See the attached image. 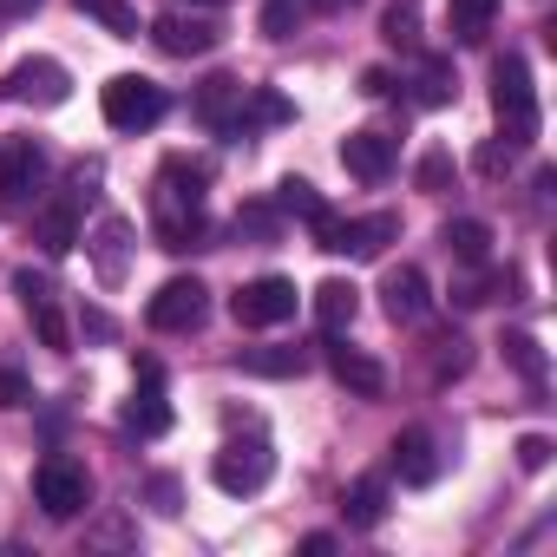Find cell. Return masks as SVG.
<instances>
[{"instance_id": "1", "label": "cell", "mask_w": 557, "mask_h": 557, "mask_svg": "<svg viewBox=\"0 0 557 557\" xmlns=\"http://www.w3.org/2000/svg\"><path fill=\"white\" fill-rule=\"evenodd\" d=\"M492 112H498V138L505 151H524L537 138V86H531V66L518 53H505L492 66Z\"/></svg>"}, {"instance_id": "2", "label": "cell", "mask_w": 557, "mask_h": 557, "mask_svg": "<svg viewBox=\"0 0 557 557\" xmlns=\"http://www.w3.org/2000/svg\"><path fill=\"white\" fill-rule=\"evenodd\" d=\"M99 112H106L112 132H145V125H158V119L171 112V99H164L158 79H145V73H119V79H106Z\"/></svg>"}, {"instance_id": "3", "label": "cell", "mask_w": 557, "mask_h": 557, "mask_svg": "<svg viewBox=\"0 0 557 557\" xmlns=\"http://www.w3.org/2000/svg\"><path fill=\"white\" fill-rule=\"evenodd\" d=\"M309 230H315V243H322L329 256H361V262H368V256H381V249L400 236V216H394V210H381V216H335V210H322Z\"/></svg>"}, {"instance_id": "4", "label": "cell", "mask_w": 557, "mask_h": 557, "mask_svg": "<svg viewBox=\"0 0 557 557\" xmlns=\"http://www.w3.org/2000/svg\"><path fill=\"white\" fill-rule=\"evenodd\" d=\"M210 479H216V492H230V498L262 492V485L275 479V453H269V440H223L216 459H210Z\"/></svg>"}, {"instance_id": "5", "label": "cell", "mask_w": 557, "mask_h": 557, "mask_svg": "<svg viewBox=\"0 0 557 557\" xmlns=\"http://www.w3.org/2000/svg\"><path fill=\"white\" fill-rule=\"evenodd\" d=\"M34 498H40V511L47 518H79L86 505H92V472L79 466V459H66V453H53V459H40V472H34Z\"/></svg>"}, {"instance_id": "6", "label": "cell", "mask_w": 557, "mask_h": 557, "mask_svg": "<svg viewBox=\"0 0 557 557\" xmlns=\"http://www.w3.org/2000/svg\"><path fill=\"white\" fill-rule=\"evenodd\" d=\"M296 283L289 275H256V283H243L236 296H230V315H236V329H283L289 315H296Z\"/></svg>"}, {"instance_id": "7", "label": "cell", "mask_w": 557, "mask_h": 557, "mask_svg": "<svg viewBox=\"0 0 557 557\" xmlns=\"http://www.w3.org/2000/svg\"><path fill=\"white\" fill-rule=\"evenodd\" d=\"M203 315H210V289L197 283V275H171V283L145 302V322H151L158 335H190Z\"/></svg>"}, {"instance_id": "8", "label": "cell", "mask_w": 557, "mask_h": 557, "mask_svg": "<svg viewBox=\"0 0 557 557\" xmlns=\"http://www.w3.org/2000/svg\"><path fill=\"white\" fill-rule=\"evenodd\" d=\"M151 40H158L171 60H203V53H216L223 27H216L210 14H184V8H171V14L151 21Z\"/></svg>"}, {"instance_id": "9", "label": "cell", "mask_w": 557, "mask_h": 557, "mask_svg": "<svg viewBox=\"0 0 557 557\" xmlns=\"http://www.w3.org/2000/svg\"><path fill=\"white\" fill-rule=\"evenodd\" d=\"M0 99H21V106H66L73 79L60 60H21L8 79H0Z\"/></svg>"}, {"instance_id": "10", "label": "cell", "mask_w": 557, "mask_h": 557, "mask_svg": "<svg viewBox=\"0 0 557 557\" xmlns=\"http://www.w3.org/2000/svg\"><path fill=\"white\" fill-rule=\"evenodd\" d=\"M14 289H21V302H27V315H34L40 342L66 355V348H73V329H66V315H60V296H53V283H47V275H34V269H14Z\"/></svg>"}, {"instance_id": "11", "label": "cell", "mask_w": 557, "mask_h": 557, "mask_svg": "<svg viewBox=\"0 0 557 557\" xmlns=\"http://www.w3.org/2000/svg\"><path fill=\"white\" fill-rule=\"evenodd\" d=\"M426 302H433V289H426V275L413 262H400V269L381 275V309H387V322H420Z\"/></svg>"}, {"instance_id": "12", "label": "cell", "mask_w": 557, "mask_h": 557, "mask_svg": "<svg viewBox=\"0 0 557 557\" xmlns=\"http://www.w3.org/2000/svg\"><path fill=\"white\" fill-rule=\"evenodd\" d=\"M329 368H335V381H342L355 400H381V394H387V368H381L368 348H348V342H335V348H329Z\"/></svg>"}, {"instance_id": "13", "label": "cell", "mask_w": 557, "mask_h": 557, "mask_svg": "<svg viewBox=\"0 0 557 557\" xmlns=\"http://www.w3.org/2000/svg\"><path fill=\"white\" fill-rule=\"evenodd\" d=\"M40 177V145L34 138H0V203H27Z\"/></svg>"}, {"instance_id": "14", "label": "cell", "mask_w": 557, "mask_h": 557, "mask_svg": "<svg viewBox=\"0 0 557 557\" xmlns=\"http://www.w3.org/2000/svg\"><path fill=\"white\" fill-rule=\"evenodd\" d=\"M342 164H348L361 184H387V171H394V138H381V132H348V138H342Z\"/></svg>"}, {"instance_id": "15", "label": "cell", "mask_w": 557, "mask_h": 557, "mask_svg": "<svg viewBox=\"0 0 557 557\" xmlns=\"http://www.w3.org/2000/svg\"><path fill=\"white\" fill-rule=\"evenodd\" d=\"M125 256H132V223H125V216H99V230H92V262H99V283H106V289L125 283Z\"/></svg>"}, {"instance_id": "16", "label": "cell", "mask_w": 557, "mask_h": 557, "mask_svg": "<svg viewBox=\"0 0 557 557\" xmlns=\"http://www.w3.org/2000/svg\"><path fill=\"white\" fill-rule=\"evenodd\" d=\"M394 472H400L407 485H433V479H440V446H433L426 426H407V433L394 440Z\"/></svg>"}, {"instance_id": "17", "label": "cell", "mask_w": 557, "mask_h": 557, "mask_svg": "<svg viewBox=\"0 0 557 557\" xmlns=\"http://www.w3.org/2000/svg\"><path fill=\"white\" fill-rule=\"evenodd\" d=\"M355 315H361V289H355V283H342V275H329V283L315 289V322H322V335L355 329Z\"/></svg>"}, {"instance_id": "18", "label": "cell", "mask_w": 557, "mask_h": 557, "mask_svg": "<svg viewBox=\"0 0 557 557\" xmlns=\"http://www.w3.org/2000/svg\"><path fill=\"white\" fill-rule=\"evenodd\" d=\"M197 112H203L216 132H243V86H236L230 73L203 79V92H197Z\"/></svg>"}, {"instance_id": "19", "label": "cell", "mask_w": 557, "mask_h": 557, "mask_svg": "<svg viewBox=\"0 0 557 557\" xmlns=\"http://www.w3.org/2000/svg\"><path fill=\"white\" fill-rule=\"evenodd\" d=\"M34 236H40V249H47V256H66V249L79 243V203H73V197L47 203V210L34 216Z\"/></svg>"}, {"instance_id": "20", "label": "cell", "mask_w": 557, "mask_h": 557, "mask_svg": "<svg viewBox=\"0 0 557 557\" xmlns=\"http://www.w3.org/2000/svg\"><path fill=\"white\" fill-rule=\"evenodd\" d=\"M440 243H446V256H453V262H466V269H472V262H485V256H492V223H479V216H453V223L440 230Z\"/></svg>"}, {"instance_id": "21", "label": "cell", "mask_w": 557, "mask_h": 557, "mask_svg": "<svg viewBox=\"0 0 557 557\" xmlns=\"http://www.w3.org/2000/svg\"><path fill=\"white\" fill-rule=\"evenodd\" d=\"M236 368H243V374H262V381H296V374L309 368V355H302V348H243Z\"/></svg>"}, {"instance_id": "22", "label": "cell", "mask_w": 557, "mask_h": 557, "mask_svg": "<svg viewBox=\"0 0 557 557\" xmlns=\"http://www.w3.org/2000/svg\"><path fill=\"white\" fill-rule=\"evenodd\" d=\"M342 518H348L355 531H374V524L387 518V485H381V479H355L348 498H342Z\"/></svg>"}, {"instance_id": "23", "label": "cell", "mask_w": 557, "mask_h": 557, "mask_svg": "<svg viewBox=\"0 0 557 557\" xmlns=\"http://www.w3.org/2000/svg\"><path fill=\"white\" fill-rule=\"evenodd\" d=\"M511 289H518V275H498V269H479V262H472V275H459V283H453V302H459V309H479V302L511 296Z\"/></svg>"}, {"instance_id": "24", "label": "cell", "mask_w": 557, "mask_h": 557, "mask_svg": "<svg viewBox=\"0 0 557 557\" xmlns=\"http://www.w3.org/2000/svg\"><path fill=\"white\" fill-rule=\"evenodd\" d=\"M492 14H498V0H446V21H453L459 47H479L485 27H492Z\"/></svg>"}, {"instance_id": "25", "label": "cell", "mask_w": 557, "mask_h": 557, "mask_svg": "<svg viewBox=\"0 0 557 557\" xmlns=\"http://www.w3.org/2000/svg\"><path fill=\"white\" fill-rule=\"evenodd\" d=\"M381 40L413 53L420 47V0H387V14H381Z\"/></svg>"}, {"instance_id": "26", "label": "cell", "mask_w": 557, "mask_h": 557, "mask_svg": "<svg viewBox=\"0 0 557 557\" xmlns=\"http://www.w3.org/2000/svg\"><path fill=\"white\" fill-rule=\"evenodd\" d=\"M125 433H138V440H158V433H171V407L158 400V387H145V394L125 407Z\"/></svg>"}, {"instance_id": "27", "label": "cell", "mask_w": 557, "mask_h": 557, "mask_svg": "<svg viewBox=\"0 0 557 557\" xmlns=\"http://www.w3.org/2000/svg\"><path fill=\"white\" fill-rule=\"evenodd\" d=\"M73 8H79V14H92L112 40H138V14L125 8V0H73Z\"/></svg>"}, {"instance_id": "28", "label": "cell", "mask_w": 557, "mask_h": 557, "mask_svg": "<svg viewBox=\"0 0 557 557\" xmlns=\"http://www.w3.org/2000/svg\"><path fill=\"white\" fill-rule=\"evenodd\" d=\"M275 203H283L289 216H302V223H315L329 203H322V190L309 184V177H283V184H275Z\"/></svg>"}, {"instance_id": "29", "label": "cell", "mask_w": 557, "mask_h": 557, "mask_svg": "<svg viewBox=\"0 0 557 557\" xmlns=\"http://www.w3.org/2000/svg\"><path fill=\"white\" fill-rule=\"evenodd\" d=\"M459 99V79H453V66L433 53V60H420V106H453Z\"/></svg>"}, {"instance_id": "30", "label": "cell", "mask_w": 557, "mask_h": 557, "mask_svg": "<svg viewBox=\"0 0 557 557\" xmlns=\"http://www.w3.org/2000/svg\"><path fill=\"white\" fill-rule=\"evenodd\" d=\"M498 348H505V361H511V368H518V374H524V381H531V387H537V381H544V348H537V342H531V335H524V329H518V335H505V342H498Z\"/></svg>"}, {"instance_id": "31", "label": "cell", "mask_w": 557, "mask_h": 557, "mask_svg": "<svg viewBox=\"0 0 557 557\" xmlns=\"http://www.w3.org/2000/svg\"><path fill=\"white\" fill-rule=\"evenodd\" d=\"M275 230H283V216H275L269 203H243V210H236V236H256V243H269Z\"/></svg>"}, {"instance_id": "32", "label": "cell", "mask_w": 557, "mask_h": 557, "mask_svg": "<svg viewBox=\"0 0 557 557\" xmlns=\"http://www.w3.org/2000/svg\"><path fill=\"white\" fill-rule=\"evenodd\" d=\"M413 177H420V190H453V151H426Z\"/></svg>"}, {"instance_id": "33", "label": "cell", "mask_w": 557, "mask_h": 557, "mask_svg": "<svg viewBox=\"0 0 557 557\" xmlns=\"http://www.w3.org/2000/svg\"><path fill=\"white\" fill-rule=\"evenodd\" d=\"M466 361H472V355H466V335H446V342H440L433 374H440V381H459V374H466Z\"/></svg>"}, {"instance_id": "34", "label": "cell", "mask_w": 557, "mask_h": 557, "mask_svg": "<svg viewBox=\"0 0 557 557\" xmlns=\"http://www.w3.org/2000/svg\"><path fill=\"white\" fill-rule=\"evenodd\" d=\"M262 34L269 40H289L296 34V0H269V8H262Z\"/></svg>"}, {"instance_id": "35", "label": "cell", "mask_w": 557, "mask_h": 557, "mask_svg": "<svg viewBox=\"0 0 557 557\" xmlns=\"http://www.w3.org/2000/svg\"><path fill=\"white\" fill-rule=\"evenodd\" d=\"M27 400H34L27 374H21V368H0V413H14V407H27Z\"/></svg>"}, {"instance_id": "36", "label": "cell", "mask_w": 557, "mask_h": 557, "mask_svg": "<svg viewBox=\"0 0 557 557\" xmlns=\"http://www.w3.org/2000/svg\"><path fill=\"white\" fill-rule=\"evenodd\" d=\"M550 453H557V446H550L544 433H524V440H518V466H524V472H544Z\"/></svg>"}, {"instance_id": "37", "label": "cell", "mask_w": 557, "mask_h": 557, "mask_svg": "<svg viewBox=\"0 0 557 557\" xmlns=\"http://www.w3.org/2000/svg\"><path fill=\"white\" fill-rule=\"evenodd\" d=\"M151 498H158L164 518H177V479H151Z\"/></svg>"}, {"instance_id": "38", "label": "cell", "mask_w": 557, "mask_h": 557, "mask_svg": "<svg viewBox=\"0 0 557 557\" xmlns=\"http://www.w3.org/2000/svg\"><path fill=\"white\" fill-rule=\"evenodd\" d=\"M387 86H394L387 66H368V73H361V92H368V99H387Z\"/></svg>"}, {"instance_id": "39", "label": "cell", "mask_w": 557, "mask_h": 557, "mask_svg": "<svg viewBox=\"0 0 557 557\" xmlns=\"http://www.w3.org/2000/svg\"><path fill=\"white\" fill-rule=\"evenodd\" d=\"M472 164H479L485 177H492V171H505V145H479V158H472Z\"/></svg>"}, {"instance_id": "40", "label": "cell", "mask_w": 557, "mask_h": 557, "mask_svg": "<svg viewBox=\"0 0 557 557\" xmlns=\"http://www.w3.org/2000/svg\"><path fill=\"white\" fill-rule=\"evenodd\" d=\"M86 335H99V342H106V335H112V315H106V309H86Z\"/></svg>"}, {"instance_id": "41", "label": "cell", "mask_w": 557, "mask_h": 557, "mask_svg": "<svg viewBox=\"0 0 557 557\" xmlns=\"http://www.w3.org/2000/svg\"><path fill=\"white\" fill-rule=\"evenodd\" d=\"M138 381H145V387H164V368H158L151 355H138Z\"/></svg>"}, {"instance_id": "42", "label": "cell", "mask_w": 557, "mask_h": 557, "mask_svg": "<svg viewBox=\"0 0 557 557\" xmlns=\"http://www.w3.org/2000/svg\"><path fill=\"white\" fill-rule=\"evenodd\" d=\"M302 550H309V557H329V550H335V537H329V531H315V537H302Z\"/></svg>"}, {"instance_id": "43", "label": "cell", "mask_w": 557, "mask_h": 557, "mask_svg": "<svg viewBox=\"0 0 557 557\" xmlns=\"http://www.w3.org/2000/svg\"><path fill=\"white\" fill-rule=\"evenodd\" d=\"M197 8H210V0H197Z\"/></svg>"}]
</instances>
